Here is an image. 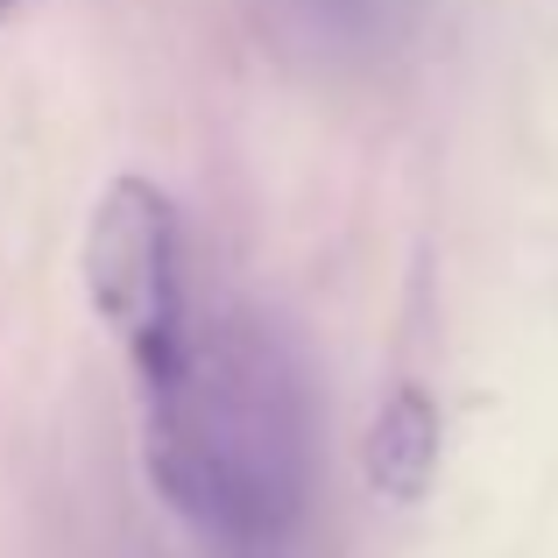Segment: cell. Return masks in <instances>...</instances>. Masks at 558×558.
<instances>
[{
	"label": "cell",
	"instance_id": "obj_1",
	"mask_svg": "<svg viewBox=\"0 0 558 558\" xmlns=\"http://www.w3.org/2000/svg\"><path fill=\"white\" fill-rule=\"evenodd\" d=\"M149 396V481L219 558H283L304 509L298 389L269 340L205 318L198 354Z\"/></svg>",
	"mask_w": 558,
	"mask_h": 558
},
{
	"label": "cell",
	"instance_id": "obj_2",
	"mask_svg": "<svg viewBox=\"0 0 558 558\" xmlns=\"http://www.w3.org/2000/svg\"><path fill=\"white\" fill-rule=\"evenodd\" d=\"M85 290L107 332L128 347L142 389H163L198 354L205 312L191 298L184 219L149 178H113L99 191L93 233H85Z\"/></svg>",
	"mask_w": 558,
	"mask_h": 558
},
{
	"label": "cell",
	"instance_id": "obj_3",
	"mask_svg": "<svg viewBox=\"0 0 558 558\" xmlns=\"http://www.w3.org/2000/svg\"><path fill=\"white\" fill-rule=\"evenodd\" d=\"M432 460H438V417H432V403H424V389H396L389 403H381L375 432H368V474H375V488L389 495V502H410V495H424V481H432Z\"/></svg>",
	"mask_w": 558,
	"mask_h": 558
},
{
	"label": "cell",
	"instance_id": "obj_4",
	"mask_svg": "<svg viewBox=\"0 0 558 558\" xmlns=\"http://www.w3.org/2000/svg\"><path fill=\"white\" fill-rule=\"evenodd\" d=\"M14 8H22V0H0V14H14Z\"/></svg>",
	"mask_w": 558,
	"mask_h": 558
}]
</instances>
